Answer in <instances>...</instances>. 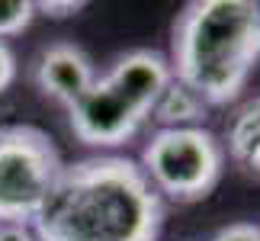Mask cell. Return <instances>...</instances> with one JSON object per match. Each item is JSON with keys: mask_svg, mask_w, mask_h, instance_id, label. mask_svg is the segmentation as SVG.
Here are the masks:
<instances>
[{"mask_svg": "<svg viewBox=\"0 0 260 241\" xmlns=\"http://www.w3.org/2000/svg\"><path fill=\"white\" fill-rule=\"evenodd\" d=\"M167 206L148 184L138 161L93 155L64 164L39 213V241H157Z\"/></svg>", "mask_w": 260, "mask_h": 241, "instance_id": "cell-1", "label": "cell"}, {"mask_svg": "<svg viewBox=\"0 0 260 241\" xmlns=\"http://www.w3.org/2000/svg\"><path fill=\"white\" fill-rule=\"evenodd\" d=\"M225 158H232L244 174L260 177V97L244 100L225 123Z\"/></svg>", "mask_w": 260, "mask_h": 241, "instance_id": "cell-7", "label": "cell"}, {"mask_svg": "<svg viewBox=\"0 0 260 241\" xmlns=\"http://www.w3.org/2000/svg\"><path fill=\"white\" fill-rule=\"evenodd\" d=\"M206 116H209V103L199 100L186 84H180L174 77L161 90L154 113H151V119L161 129H199L206 123Z\"/></svg>", "mask_w": 260, "mask_h": 241, "instance_id": "cell-8", "label": "cell"}, {"mask_svg": "<svg viewBox=\"0 0 260 241\" xmlns=\"http://www.w3.org/2000/svg\"><path fill=\"white\" fill-rule=\"evenodd\" d=\"M64 170L58 145L29 123L0 126V228H32Z\"/></svg>", "mask_w": 260, "mask_h": 241, "instance_id": "cell-4", "label": "cell"}, {"mask_svg": "<svg viewBox=\"0 0 260 241\" xmlns=\"http://www.w3.org/2000/svg\"><path fill=\"white\" fill-rule=\"evenodd\" d=\"M36 87L42 97L55 100L61 106H74L87 94V87L96 80V68L81 45L74 42H55L48 45L36 62Z\"/></svg>", "mask_w": 260, "mask_h": 241, "instance_id": "cell-6", "label": "cell"}, {"mask_svg": "<svg viewBox=\"0 0 260 241\" xmlns=\"http://www.w3.org/2000/svg\"><path fill=\"white\" fill-rule=\"evenodd\" d=\"M171 80V65L154 48H135L116 58L87 94L68 106V123L77 142L90 148H119L151 119L161 90Z\"/></svg>", "mask_w": 260, "mask_h": 241, "instance_id": "cell-3", "label": "cell"}, {"mask_svg": "<svg viewBox=\"0 0 260 241\" xmlns=\"http://www.w3.org/2000/svg\"><path fill=\"white\" fill-rule=\"evenodd\" d=\"M138 167L161 199L186 206L206 199L218 187L225 174V148L206 126L157 129L145 142Z\"/></svg>", "mask_w": 260, "mask_h": 241, "instance_id": "cell-5", "label": "cell"}, {"mask_svg": "<svg viewBox=\"0 0 260 241\" xmlns=\"http://www.w3.org/2000/svg\"><path fill=\"white\" fill-rule=\"evenodd\" d=\"M84 7H87L84 0H42V4H36V13L52 16V19H64V16L81 13Z\"/></svg>", "mask_w": 260, "mask_h": 241, "instance_id": "cell-11", "label": "cell"}, {"mask_svg": "<svg viewBox=\"0 0 260 241\" xmlns=\"http://www.w3.org/2000/svg\"><path fill=\"white\" fill-rule=\"evenodd\" d=\"M36 19V4L32 0H0V39L23 36Z\"/></svg>", "mask_w": 260, "mask_h": 241, "instance_id": "cell-9", "label": "cell"}, {"mask_svg": "<svg viewBox=\"0 0 260 241\" xmlns=\"http://www.w3.org/2000/svg\"><path fill=\"white\" fill-rule=\"evenodd\" d=\"M0 241H39L32 228H23V225H4L0 228Z\"/></svg>", "mask_w": 260, "mask_h": 241, "instance_id": "cell-13", "label": "cell"}, {"mask_svg": "<svg viewBox=\"0 0 260 241\" xmlns=\"http://www.w3.org/2000/svg\"><path fill=\"white\" fill-rule=\"evenodd\" d=\"M260 62V4L254 0H193L171 29V77L199 100L228 106L247 87Z\"/></svg>", "mask_w": 260, "mask_h": 241, "instance_id": "cell-2", "label": "cell"}, {"mask_svg": "<svg viewBox=\"0 0 260 241\" xmlns=\"http://www.w3.org/2000/svg\"><path fill=\"white\" fill-rule=\"evenodd\" d=\"M209 241H260V225H254V222H232V225H222Z\"/></svg>", "mask_w": 260, "mask_h": 241, "instance_id": "cell-10", "label": "cell"}, {"mask_svg": "<svg viewBox=\"0 0 260 241\" xmlns=\"http://www.w3.org/2000/svg\"><path fill=\"white\" fill-rule=\"evenodd\" d=\"M16 80V55L4 39H0V94Z\"/></svg>", "mask_w": 260, "mask_h": 241, "instance_id": "cell-12", "label": "cell"}]
</instances>
